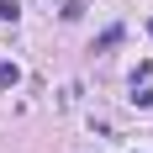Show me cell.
I'll use <instances>...</instances> for the list:
<instances>
[{
  "label": "cell",
  "mask_w": 153,
  "mask_h": 153,
  "mask_svg": "<svg viewBox=\"0 0 153 153\" xmlns=\"http://www.w3.org/2000/svg\"><path fill=\"white\" fill-rule=\"evenodd\" d=\"M16 85H21V69L11 58H0V90H16Z\"/></svg>",
  "instance_id": "obj_1"
},
{
  "label": "cell",
  "mask_w": 153,
  "mask_h": 153,
  "mask_svg": "<svg viewBox=\"0 0 153 153\" xmlns=\"http://www.w3.org/2000/svg\"><path fill=\"white\" fill-rule=\"evenodd\" d=\"M116 42H122V27H106V32H100V42H95V53H106V48H116Z\"/></svg>",
  "instance_id": "obj_2"
},
{
  "label": "cell",
  "mask_w": 153,
  "mask_h": 153,
  "mask_svg": "<svg viewBox=\"0 0 153 153\" xmlns=\"http://www.w3.org/2000/svg\"><path fill=\"white\" fill-rule=\"evenodd\" d=\"M16 16H21V5L16 0H0V21H16Z\"/></svg>",
  "instance_id": "obj_3"
},
{
  "label": "cell",
  "mask_w": 153,
  "mask_h": 153,
  "mask_svg": "<svg viewBox=\"0 0 153 153\" xmlns=\"http://www.w3.org/2000/svg\"><path fill=\"white\" fill-rule=\"evenodd\" d=\"M148 37H153V21H148Z\"/></svg>",
  "instance_id": "obj_4"
}]
</instances>
